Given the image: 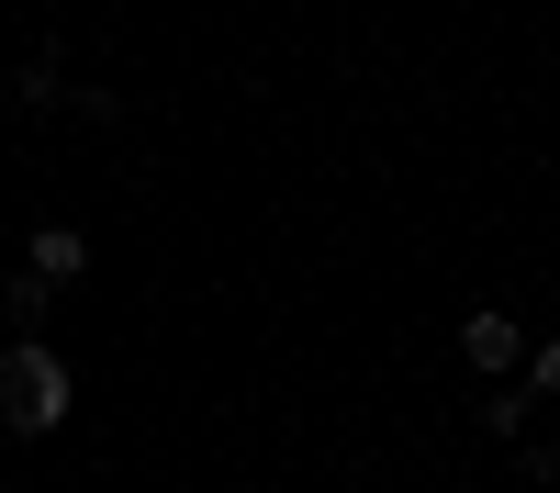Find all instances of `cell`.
<instances>
[{
	"mask_svg": "<svg viewBox=\"0 0 560 493\" xmlns=\"http://www.w3.org/2000/svg\"><path fill=\"white\" fill-rule=\"evenodd\" d=\"M68 359L45 348V337H23V348H0V426L12 437H57L68 426Z\"/></svg>",
	"mask_w": 560,
	"mask_h": 493,
	"instance_id": "cell-1",
	"label": "cell"
},
{
	"mask_svg": "<svg viewBox=\"0 0 560 493\" xmlns=\"http://www.w3.org/2000/svg\"><path fill=\"white\" fill-rule=\"evenodd\" d=\"M459 359H471L482 382L527 371V326H516V314H504V303H471V314H459Z\"/></svg>",
	"mask_w": 560,
	"mask_h": 493,
	"instance_id": "cell-2",
	"label": "cell"
},
{
	"mask_svg": "<svg viewBox=\"0 0 560 493\" xmlns=\"http://www.w3.org/2000/svg\"><path fill=\"white\" fill-rule=\"evenodd\" d=\"M79 269H90V236H79V224H34V281L57 292V281H79Z\"/></svg>",
	"mask_w": 560,
	"mask_h": 493,
	"instance_id": "cell-3",
	"label": "cell"
},
{
	"mask_svg": "<svg viewBox=\"0 0 560 493\" xmlns=\"http://www.w3.org/2000/svg\"><path fill=\"white\" fill-rule=\"evenodd\" d=\"M12 102H34V113L57 102V45H34V57H23V79H12Z\"/></svg>",
	"mask_w": 560,
	"mask_h": 493,
	"instance_id": "cell-4",
	"label": "cell"
},
{
	"mask_svg": "<svg viewBox=\"0 0 560 493\" xmlns=\"http://www.w3.org/2000/svg\"><path fill=\"white\" fill-rule=\"evenodd\" d=\"M482 426H493V437H527V382H516V392H482Z\"/></svg>",
	"mask_w": 560,
	"mask_h": 493,
	"instance_id": "cell-5",
	"label": "cell"
},
{
	"mask_svg": "<svg viewBox=\"0 0 560 493\" xmlns=\"http://www.w3.org/2000/svg\"><path fill=\"white\" fill-rule=\"evenodd\" d=\"M527 392H560V337H538V348H527Z\"/></svg>",
	"mask_w": 560,
	"mask_h": 493,
	"instance_id": "cell-6",
	"label": "cell"
},
{
	"mask_svg": "<svg viewBox=\"0 0 560 493\" xmlns=\"http://www.w3.org/2000/svg\"><path fill=\"white\" fill-rule=\"evenodd\" d=\"M45 303V281H0V314H34Z\"/></svg>",
	"mask_w": 560,
	"mask_h": 493,
	"instance_id": "cell-7",
	"label": "cell"
},
{
	"mask_svg": "<svg viewBox=\"0 0 560 493\" xmlns=\"http://www.w3.org/2000/svg\"><path fill=\"white\" fill-rule=\"evenodd\" d=\"M471 493H493V482H471Z\"/></svg>",
	"mask_w": 560,
	"mask_h": 493,
	"instance_id": "cell-8",
	"label": "cell"
},
{
	"mask_svg": "<svg viewBox=\"0 0 560 493\" xmlns=\"http://www.w3.org/2000/svg\"><path fill=\"white\" fill-rule=\"evenodd\" d=\"M0 493H12V482H0Z\"/></svg>",
	"mask_w": 560,
	"mask_h": 493,
	"instance_id": "cell-9",
	"label": "cell"
}]
</instances>
